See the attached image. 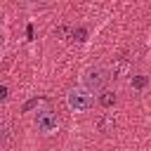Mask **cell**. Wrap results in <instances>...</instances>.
Segmentation results:
<instances>
[{"label":"cell","instance_id":"1","mask_svg":"<svg viewBox=\"0 0 151 151\" xmlns=\"http://www.w3.org/2000/svg\"><path fill=\"white\" fill-rule=\"evenodd\" d=\"M109 68L106 66H87L85 71H83V76H80V83H83V90H87L90 94H94V92H101L104 87H106V83H109Z\"/></svg>","mask_w":151,"mask_h":151},{"label":"cell","instance_id":"2","mask_svg":"<svg viewBox=\"0 0 151 151\" xmlns=\"http://www.w3.org/2000/svg\"><path fill=\"white\" fill-rule=\"evenodd\" d=\"M66 104H68V109L71 111H90L92 109V104H94V97L87 92V90H83V87H73L68 94H66Z\"/></svg>","mask_w":151,"mask_h":151},{"label":"cell","instance_id":"3","mask_svg":"<svg viewBox=\"0 0 151 151\" xmlns=\"http://www.w3.org/2000/svg\"><path fill=\"white\" fill-rule=\"evenodd\" d=\"M35 130L40 134H54L59 130V116L52 109H40L35 113Z\"/></svg>","mask_w":151,"mask_h":151},{"label":"cell","instance_id":"4","mask_svg":"<svg viewBox=\"0 0 151 151\" xmlns=\"http://www.w3.org/2000/svg\"><path fill=\"white\" fill-rule=\"evenodd\" d=\"M99 104H101L104 109H111V106L116 104V92H113V90H101V97H99Z\"/></svg>","mask_w":151,"mask_h":151},{"label":"cell","instance_id":"5","mask_svg":"<svg viewBox=\"0 0 151 151\" xmlns=\"http://www.w3.org/2000/svg\"><path fill=\"white\" fill-rule=\"evenodd\" d=\"M127 71H130V61L127 59H118L116 64H113V76H127Z\"/></svg>","mask_w":151,"mask_h":151},{"label":"cell","instance_id":"6","mask_svg":"<svg viewBox=\"0 0 151 151\" xmlns=\"http://www.w3.org/2000/svg\"><path fill=\"white\" fill-rule=\"evenodd\" d=\"M130 85H132L134 90H144V87L149 85V78H146V76H132V78H130Z\"/></svg>","mask_w":151,"mask_h":151},{"label":"cell","instance_id":"7","mask_svg":"<svg viewBox=\"0 0 151 151\" xmlns=\"http://www.w3.org/2000/svg\"><path fill=\"white\" fill-rule=\"evenodd\" d=\"M111 125H116V120H111V116H106V118L101 120V132H109Z\"/></svg>","mask_w":151,"mask_h":151},{"label":"cell","instance_id":"8","mask_svg":"<svg viewBox=\"0 0 151 151\" xmlns=\"http://www.w3.org/2000/svg\"><path fill=\"white\" fill-rule=\"evenodd\" d=\"M7 94H9L7 85H0V104H2V101H7Z\"/></svg>","mask_w":151,"mask_h":151},{"label":"cell","instance_id":"9","mask_svg":"<svg viewBox=\"0 0 151 151\" xmlns=\"http://www.w3.org/2000/svg\"><path fill=\"white\" fill-rule=\"evenodd\" d=\"M73 35H76V40H85V35H87V33H85V28H76V31H73Z\"/></svg>","mask_w":151,"mask_h":151},{"label":"cell","instance_id":"10","mask_svg":"<svg viewBox=\"0 0 151 151\" xmlns=\"http://www.w3.org/2000/svg\"><path fill=\"white\" fill-rule=\"evenodd\" d=\"M33 106H38V97H35V99H31V101H26V104H24V111H31Z\"/></svg>","mask_w":151,"mask_h":151},{"label":"cell","instance_id":"11","mask_svg":"<svg viewBox=\"0 0 151 151\" xmlns=\"http://www.w3.org/2000/svg\"><path fill=\"white\" fill-rule=\"evenodd\" d=\"M0 59H2V47H0Z\"/></svg>","mask_w":151,"mask_h":151}]
</instances>
